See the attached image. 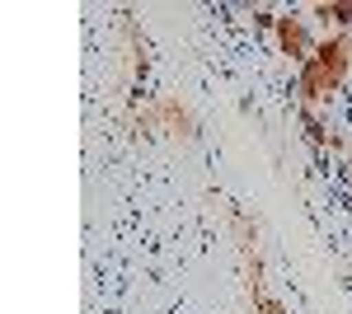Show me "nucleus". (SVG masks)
<instances>
[{"label":"nucleus","mask_w":352,"mask_h":314,"mask_svg":"<svg viewBox=\"0 0 352 314\" xmlns=\"http://www.w3.org/2000/svg\"><path fill=\"white\" fill-rule=\"evenodd\" d=\"M305 131H310V141H315V146H324V122H320L315 113H305Z\"/></svg>","instance_id":"nucleus-4"},{"label":"nucleus","mask_w":352,"mask_h":314,"mask_svg":"<svg viewBox=\"0 0 352 314\" xmlns=\"http://www.w3.org/2000/svg\"><path fill=\"white\" fill-rule=\"evenodd\" d=\"M272 24H277V47H282V56H292L296 66H305V61L315 56V43H310V33H305V19L282 14V19H272Z\"/></svg>","instance_id":"nucleus-2"},{"label":"nucleus","mask_w":352,"mask_h":314,"mask_svg":"<svg viewBox=\"0 0 352 314\" xmlns=\"http://www.w3.org/2000/svg\"><path fill=\"white\" fill-rule=\"evenodd\" d=\"M352 71V43L348 38H324L315 56L300 66V99L305 104H324L343 89V80Z\"/></svg>","instance_id":"nucleus-1"},{"label":"nucleus","mask_w":352,"mask_h":314,"mask_svg":"<svg viewBox=\"0 0 352 314\" xmlns=\"http://www.w3.org/2000/svg\"><path fill=\"white\" fill-rule=\"evenodd\" d=\"M160 117H164V127L174 131V136H192V117H188V108L179 104V99H164Z\"/></svg>","instance_id":"nucleus-3"}]
</instances>
